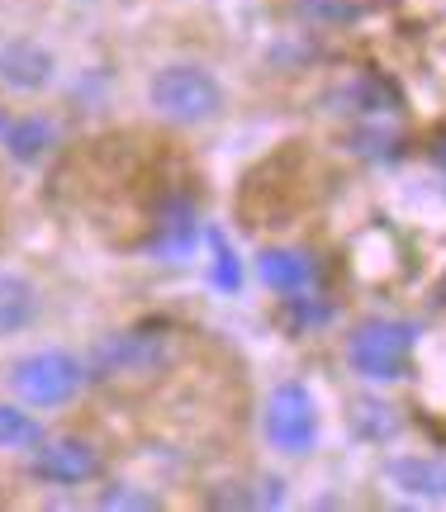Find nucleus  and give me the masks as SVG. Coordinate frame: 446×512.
<instances>
[{"instance_id": "obj_1", "label": "nucleus", "mask_w": 446, "mask_h": 512, "mask_svg": "<svg viewBox=\"0 0 446 512\" xmlns=\"http://www.w3.org/2000/svg\"><path fill=\"white\" fill-rule=\"evenodd\" d=\"M148 100L171 124H209L223 110V86L195 62H171L148 81Z\"/></svg>"}, {"instance_id": "obj_2", "label": "nucleus", "mask_w": 446, "mask_h": 512, "mask_svg": "<svg viewBox=\"0 0 446 512\" xmlns=\"http://www.w3.org/2000/svg\"><path fill=\"white\" fill-rule=\"evenodd\" d=\"M171 361V337L152 328H129V332H110L91 347L86 375L91 380H148L162 375Z\"/></svg>"}, {"instance_id": "obj_3", "label": "nucleus", "mask_w": 446, "mask_h": 512, "mask_svg": "<svg viewBox=\"0 0 446 512\" xmlns=\"http://www.w3.org/2000/svg\"><path fill=\"white\" fill-rule=\"evenodd\" d=\"M81 384H86V366L76 361L72 351L57 347L29 351V356H19L10 366V389L29 408H62V403H72L81 394Z\"/></svg>"}, {"instance_id": "obj_4", "label": "nucleus", "mask_w": 446, "mask_h": 512, "mask_svg": "<svg viewBox=\"0 0 446 512\" xmlns=\"http://www.w3.org/2000/svg\"><path fill=\"white\" fill-rule=\"evenodd\" d=\"M409 351H413V328L394 323V318H371L352 332L347 342V361L356 375L366 380H404L409 375Z\"/></svg>"}, {"instance_id": "obj_5", "label": "nucleus", "mask_w": 446, "mask_h": 512, "mask_svg": "<svg viewBox=\"0 0 446 512\" xmlns=\"http://www.w3.org/2000/svg\"><path fill=\"white\" fill-rule=\"evenodd\" d=\"M266 437L276 451L285 456H304L318 437V408H314V394L304 384H276L271 399H266Z\"/></svg>"}, {"instance_id": "obj_6", "label": "nucleus", "mask_w": 446, "mask_h": 512, "mask_svg": "<svg viewBox=\"0 0 446 512\" xmlns=\"http://www.w3.org/2000/svg\"><path fill=\"white\" fill-rule=\"evenodd\" d=\"M29 475L38 484H57V489H76V484H91L100 479V451L81 437H62V441H43L34 451Z\"/></svg>"}, {"instance_id": "obj_7", "label": "nucleus", "mask_w": 446, "mask_h": 512, "mask_svg": "<svg viewBox=\"0 0 446 512\" xmlns=\"http://www.w3.org/2000/svg\"><path fill=\"white\" fill-rule=\"evenodd\" d=\"M53 76V57L29 38H15L10 48H0V81L15 91H43Z\"/></svg>"}, {"instance_id": "obj_8", "label": "nucleus", "mask_w": 446, "mask_h": 512, "mask_svg": "<svg viewBox=\"0 0 446 512\" xmlns=\"http://www.w3.org/2000/svg\"><path fill=\"white\" fill-rule=\"evenodd\" d=\"M195 242H200V223H195V209H190L186 200L162 204V219H157V238H152V252H157V256H186Z\"/></svg>"}, {"instance_id": "obj_9", "label": "nucleus", "mask_w": 446, "mask_h": 512, "mask_svg": "<svg viewBox=\"0 0 446 512\" xmlns=\"http://www.w3.org/2000/svg\"><path fill=\"white\" fill-rule=\"evenodd\" d=\"M261 280L280 294H299L314 280V261L295 247H271V252H261Z\"/></svg>"}, {"instance_id": "obj_10", "label": "nucleus", "mask_w": 446, "mask_h": 512, "mask_svg": "<svg viewBox=\"0 0 446 512\" xmlns=\"http://www.w3.org/2000/svg\"><path fill=\"white\" fill-rule=\"evenodd\" d=\"M385 475L413 498H446V460H418V456H404V460H390Z\"/></svg>"}, {"instance_id": "obj_11", "label": "nucleus", "mask_w": 446, "mask_h": 512, "mask_svg": "<svg viewBox=\"0 0 446 512\" xmlns=\"http://www.w3.org/2000/svg\"><path fill=\"white\" fill-rule=\"evenodd\" d=\"M38 318V290L24 275H0V337H15Z\"/></svg>"}, {"instance_id": "obj_12", "label": "nucleus", "mask_w": 446, "mask_h": 512, "mask_svg": "<svg viewBox=\"0 0 446 512\" xmlns=\"http://www.w3.org/2000/svg\"><path fill=\"white\" fill-rule=\"evenodd\" d=\"M48 143H53V124L48 119H5L0 124V147L15 157V162H38L43 152H48Z\"/></svg>"}, {"instance_id": "obj_13", "label": "nucleus", "mask_w": 446, "mask_h": 512, "mask_svg": "<svg viewBox=\"0 0 446 512\" xmlns=\"http://www.w3.org/2000/svg\"><path fill=\"white\" fill-rule=\"evenodd\" d=\"M43 427H38L24 408H10L0 403V451H38L43 446Z\"/></svg>"}, {"instance_id": "obj_14", "label": "nucleus", "mask_w": 446, "mask_h": 512, "mask_svg": "<svg viewBox=\"0 0 446 512\" xmlns=\"http://www.w3.org/2000/svg\"><path fill=\"white\" fill-rule=\"evenodd\" d=\"M209 247H214V285H219L223 294H238L242 271H238V256H233L228 238H223V233H209Z\"/></svg>"}, {"instance_id": "obj_15", "label": "nucleus", "mask_w": 446, "mask_h": 512, "mask_svg": "<svg viewBox=\"0 0 446 512\" xmlns=\"http://www.w3.org/2000/svg\"><path fill=\"white\" fill-rule=\"evenodd\" d=\"M290 318H295V328H318V323L333 318V309H328V304H314L309 294L299 290L295 299H290Z\"/></svg>"}, {"instance_id": "obj_16", "label": "nucleus", "mask_w": 446, "mask_h": 512, "mask_svg": "<svg viewBox=\"0 0 446 512\" xmlns=\"http://www.w3.org/2000/svg\"><path fill=\"white\" fill-rule=\"evenodd\" d=\"M100 503H105V508H157L152 498H138V494H105Z\"/></svg>"}]
</instances>
